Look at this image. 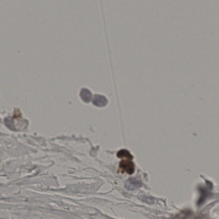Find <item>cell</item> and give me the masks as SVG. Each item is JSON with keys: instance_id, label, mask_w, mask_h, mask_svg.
Returning a JSON list of instances; mask_svg holds the SVG:
<instances>
[{"instance_id": "6da1fadb", "label": "cell", "mask_w": 219, "mask_h": 219, "mask_svg": "<svg viewBox=\"0 0 219 219\" xmlns=\"http://www.w3.org/2000/svg\"><path fill=\"white\" fill-rule=\"evenodd\" d=\"M119 170L122 173L126 172L127 174L131 175L134 172V164L130 160H124L120 163Z\"/></svg>"}, {"instance_id": "7a4b0ae2", "label": "cell", "mask_w": 219, "mask_h": 219, "mask_svg": "<svg viewBox=\"0 0 219 219\" xmlns=\"http://www.w3.org/2000/svg\"><path fill=\"white\" fill-rule=\"evenodd\" d=\"M93 104L98 107H104L107 105L108 101L106 98L102 95L96 94L92 100Z\"/></svg>"}, {"instance_id": "3957f363", "label": "cell", "mask_w": 219, "mask_h": 219, "mask_svg": "<svg viewBox=\"0 0 219 219\" xmlns=\"http://www.w3.org/2000/svg\"><path fill=\"white\" fill-rule=\"evenodd\" d=\"M142 182L137 178H130L126 182L125 187L127 190H134L141 187Z\"/></svg>"}, {"instance_id": "277c9868", "label": "cell", "mask_w": 219, "mask_h": 219, "mask_svg": "<svg viewBox=\"0 0 219 219\" xmlns=\"http://www.w3.org/2000/svg\"><path fill=\"white\" fill-rule=\"evenodd\" d=\"M80 96L82 100L85 102H89L92 99V94L91 91L86 88L81 89L80 91Z\"/></svg>"}, {"instance_id": "5b68a950", "label": "cell", "mask_w": 219, "mask_h": 219, "mask_svg": "<svg viewBox=\"0 0 219 219\" xmlns=\"http://www.w3.org/2000/svg\"><path fill=\"white\" fill-rule=\"evenodd\" d=\"M117 156L119 158L125 159L127 160H132L133 158L132 155L128 151L125 149L120 150L118 152Z\"/></svg>"}]
</instances>
